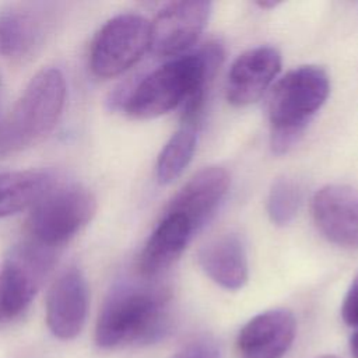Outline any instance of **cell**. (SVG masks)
<instances>
[{"instance_id": "obj_20", "label": "cell", "mask_w": 358, "mask_h": 358, "mask_svg": "<svg viewBox=\"0 0 358 358\" xmlns=\"http://www.w3.org/2000/svg\"><path fill=\"white\" fill-rule=\"evenodd\" d=\"M172 358H221V352L213 341L197 340L187 344Z\"/></svg>"}, {"instance_id": "obj_8", "label": "cell", "mask_w": 358, "mask_h": 358, "mask_svg": "<svg viewBox=\"0 0 358 358\" xmlns=\"http://www.w3.org/2000/svg\"><path fill=\"white\" fill-rule=\"evenodd\" d=\"M211 14L210 1H175L150 22V49L158 56H176L200 36Z\"/></svg>"}, {"instance_id": "obj_2", "label": "cell", "mask_w": 358, "mask_h": 358, "mask_svg": "<svg viewBox=\"0 0 358 358\" xmlns=\"http://www.w3.org/2000/svg\"><path fill=\"white\" fill-rule=\"evenodd\" d=\"M169 295L145 284H123L106 298L95 326V341L102 348L150 344L169 330Z\"/></svg>"}, {"instance_id": "obj_9", "label": "cell", "mask_w": 358, "mask_h": 358, "mask_svg": "<svg viewBox=\"0 0 358 358\" xmlns=\"http://www.w3.org/2000/svg\"><path fill=\"white\" fill-rule=\"evenodd\" d=\"M90 305L87 280L78 267L63 270L46 295V323L53 336L71 340L84 329Z\"/></svg>"}, {"instance_id": "obj_24", "label": "cell", "mask_w": 358, "mask_h": 358, "mask_svg": "<svg viewBox=\"0 0 358 358\" xmlns=\"http://www.w3.org/2000/svg\"><path fill=\"white\" fill-rule=\"evenodd\" d=\"M319 358H338V357H336V355H322Z\"/></svg>"}, {"instance_id": "obj_14", "label": "cell", "mask_w": 358, "mask_h": 358, "mask_svg": "<svg viewBox=\"0 0 358 358\" xmlns=\"http://www.w3.org/2000/svg\"><path fill=\"white\" fill-rule=\"evenodd\" d=\"M192 234V227L182 215L166 211L140 253L138 273L152 278L168 270L185 250Z\"/></svg>"}, {"instance_id": "obj_11", "label": "cell", "mask_w": 358, "mask_h": 358, "mask_svg": "<svg viewBox=\"0 0 358 358\" xmlns=\"http://www.w3.org/2000/svg\"><path fill=\"white\" fill-rule=\"evenodd\" d=\"M281 69V56L271 46H259L242 53L231 66L227 80V99L234 106L257 101Z\"/></svg>"}, {"instance_id": "obj_13", "label": "cell", "mask_w": 358, "mask_h": 358, "mask_svg": "<svg viewBox=\"0 0 358 358\" xmlns=\"http://www.w3.org/2000/svg\"><path fill=\"white\" fill-rule=\"evenodd\" d=\"M229 186V175L221 166H206L190 178L172 199L166 211L182 215L193 232L215 213Z\"/></svg>"}, {"instance_id": "obj_21", "label": "cell", "mask_w": 358, "mask_h": 358, "mask_svg": "<svg viewBox=\"0 0 358 358\" xmlns=\"http://www.w3.org/2000/svg\"><path fill=\"white\" fill-rule=\"evenodd\" d=\"M341 316L348 326H358V274L345 294L341 306Z\"/></svg>"}, {"instance_id": "obj_23", "label": "cell", "mask_w": 358, "mask_h": 358, "mask_svg": "<svg viewBox=\"0 0 358 358\" xmlns=\"http://www.w3.org/2000/svg\"><path fill=\"white\" fill-rule=\"evenodd\" d=\"M278 3H275V1H271V3H267V1H259L257 3V6L259 7H262V8H268V7H275Z\"/></svg>"}, {"instance_id": "obj_4", "label": "cell", "mask_w": 358, "mask_h": 358, "mask_svg": "<svg viewBox=\"0 0 358 358\" xmlns=\"http://www.w3.org/2000/svg\"><path fill=\"white\" fill-rule=\"evenodd\" d=\"M329 91V77L317 66H301L277 81L268 99L271 148L275 154L287 152L299 140Z\"/></svg>"}, {"instance_id": "obj_16", "label": "cell", "mask_w": 358, "mask_h": 358, "mask_svg": "<svg viewBox=\"0 0 358 358\" xmlns=\"http://www.w3.org/2000/svg\"><path fill=\"white\" fill-rule=\"evenodd\" d=\"M45 18L28 6H8L0 10V55L22 59L41 46Z\"/></svg>"}, {"instance_id": "obj_1", "label": "cell", "mask_w": 358, "mask_h": 358, "mask_svg": "<svg viewBox=\"0 0 358 358\" xmlns=\"http://www.w3.org/2000/svg\"><path fill=\"white\" fill-rule=\"evenodd\" d=\"M222 57V46L208 42L197 53L166 62L133 88L124 101V112L134 119H154L183 105L182 123L197 126L206 90Z\"/></svg>"}, {"instance_id": "obj_19", "label": "cell", "mask_w": 358, "mask_h": 358, "mask_svg": "<svg viewBox=\"0 0 358 358\" xmlns=\"http://www.w3.org/2000/svg\"><path fill=\"white\" fill-rule=\"evenodd\" d=\"M301 200L302 190L295 180L289 178L277 179L267 197V214L271 222L275 225L291 222L299 208Z\"/></svg>"}, {"instance_id": "obj_7", "label": "cell", "mask_w": 358, "mask_h": 358, "mask_svg": "<svg viewBox=\"0 0 358 358\" xmlns=\"http://www.w3.org/2000/svg\"><path fill=\"white\" fill-rule=\"evenodd\" d=\"M56 262V252L24 241L0 262V323L20 316Z\"/></svg>"}, {"instance_id": "obj_17", "label": "cell", "mask_w": 358, "mask_h": 358, "mask_svg": "<svg viewBox=\"0 0 358 358\" xmlns=\"http://www.w3.org/2000/svg\"><path fill=\"white\" fill-rule=\"evenodd\" d=\"M53 185V176L45 171L0 172V218L32 207Z\"/></svg>"}, {"instance_id": "obj_3", "label": "cell", "mask_w": 358, "mask_h": 358, "mask_svg": "<svg viewBox=\"0 0 358 358\" xmlns=\"http://www.w3.org/2000/svg\"><path fill=\"white\" fill-rule=\"evenodd\" d=\"M66 78L56 67L39 70L0 122V154L42 141L57 124L66 103Z\"/></svg>"}, {"instance_id": "obj_18", "label": "cell", "mask_w": 358, "mask_h": 358, "mask_svg": "<svg viewBox=\"0 0 358 358\" xmlns=\"http://www.w3.org/2000/svg\"><path fill=\"white\" fill-rule=\"evenodd\" d=\"M197 143L196 126L183 124L172 134L157 159V178L166 185L178 179L190 164Z\"/></svg>"}, {"instance_id": "obj_15", "label": "cell", "mask_w": 358, "mask_h": 358, "mask_svg": "<svg viewBox=\"0 0 358 358\" xmlns=\"http://www.w3.org/2000/svg\"><path fill=\"white\" fill-rule=\"evenodd\" d=\"M199 264L215 284L225 289L242 288L249 277L246 250L235 234L220 235L203 245L199 250Z\"/></svg>"}, {"instance_id": "obj_22", "label": "cell", "mask_w": 358, "mask_h": 358, "mask_svg": "<svg viewBox=\"0 0 358 358\" xmlns=\"http://www.w3.org/2000/svg\"><path fill=\"white\" fill-rule=\"evenodd\" d=\"M350 350L354 358H358V330L352 334L351 341H350Z\"/></svg>"}, {"instance_id": "obj_5", "label": "cell", "mask_w": 358, "mask_h": 358, "mask_svg": "<svg viewBox=\"0 0 358 358\" xmlns=\"http://www.w3.org/2000/svg\"><path fill=\"white\" fill-rule=\"evenodd\" d=\"M96 199L83 185H55L31 207L27 242L57 252L95 215Z\"/></svg>"}, {"instance_id": "obj_10", "label": "cell", "mask_w": 358, "mask_h": 358, "mask_svg": "<svg viewBox=\"0 0 358 358\" xmlns=\"http://www.w3.org/2000/svg\"><path fill=\"white\" fill-rule=\"evenodd\" d=\"M312 215L330 242L358 248V189L344 185L322 187L312 200Z\"/></svg>"}, {"instance_id": "obj_12", "label": "cell", "mask_w": 358, "mask_h": 358, "mask_svg": "<svg viewBox=\"0 0 358 358\" xmlns=\"http://www.w3.org/2000/svg\"><path fill=\"white\" fill-rule=\"evenodd\" d=\"M296 323L287 309H270L252 317L238 334L243 358H282L294 343Z\"/></svg>"}, {"instance_id": "obj_6", "label": "cell", "mask_w": 358, "mask_h": 358, "mask_svg": "<svg viewBox=\"0 0 358 358\" xmlns=\"http://www.w3.org/2000/svg\"><path fill=\"white\" fill-rule=\"evenodd\" d=\"M150 22L138 14H119L102 25L90 50V69L99 78L120 76L150 49Z\"/></svg>"}]
</instances>
